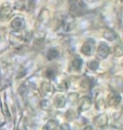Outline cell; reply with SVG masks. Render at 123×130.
Instances as JSON below:
<instances>
[{"instance_id": "cell-14", "label": "cell", "mask_w": 123, "mask_h": 130, "mask_svg": "<svg viewBox=\"0 0 123 130\" xmlns=\"http://www.w3.org/2000/svg\"><path fill=\"white\" fill-rule=\"evenodd\" d=\"M96 108L98 109V110H103L105 108V103L104 101H103V99H100L99 100L96 104Z\"/></svg>"}, {"instance_id": "cell-11", "label": "cell", "mask_w": 123, "mask_h": 130, "mask_svg": "<svg viewBox=\"0 0 123 130\" xmlns=\"http://www.w3.org/2000/svg\"><path fill=\"white\" fill-rule=\"evenodd\" d=\"M57 126V121L51 120L47 123V124L46 126V129L47 130H55Z\"/></svg>"}, {"instance_id": "cell-7", "label": "cell", "mask_w": 123, "mask_h": 130, "mask_svg": "<svg viewBox=\"0 0 123 130\" xmlns=\"http://www.w3.org/2000/svg\"><path fill=\"white\" fill-rule=\"evenodd\" d=\"M83 64V61L81 59V58H77L75 59L74 60L72 61L71 63V69L74 70H79L81 69V66Z\"/></svg>"}, {"instance_id": "cell-3", "label": "cell", "mask_w": 123, "mask_h": 130, "mask_svg": "<svg viewBox=\"0 0 123 130\" xmlns=\"http://www.w3.org/2000/svg\"><path fill=\"white\" fill-rule=\"evenodd\" d=\"M97 54L98 56L101 59H105L106 58L109 54V48L106 43H101L97 49Z\"/></svg>"}, {"instance_id": "cell-2", "label": "cell", "mask_w": 123, "mask_h": 130, "mask_svg": "<svg viewBox=\"0 0 123 130\" xmlns=\"http://www.w3.org/2000/svg\"><path fill=\"white\" fill-rule=\"evenodd\" d=\"M94 41L92 40H88L83 45L81 51L84 55L90 56L94 51Z\"/></svg>"}, {"instance_id": "cell-8", "label": "cell", "mask_w": 123, "mask_h": 130, "mask_svg": "<svg viewBox=\"0 0 123 130\" xmlns=\"http://www.w3.org/2000/svg\"><path fill=\"white\" fill-rule=\"evenodd\" d=\"M59 55V52L56 48H51L47 52V58L49 60L55 59Z\"/></svg>"}, {"instance_id": "cell-5", "label": "cell", "mask_w": 123, "mask_h": 130, "mask_svg": "<svg viewBox=\"0 0 123 130\" xmlns=\"http://www.w3.org/2000/svg\"><path fill=\"white\" fill-rule=\"evenodd\" d=\"M95 124L97 126H104L105 125L107 124V122H108V117L106 116V114L105 113H102V114H100L99 116H98L94 120Z\"/></svg>"}, {"instance_id": "cell-19", "label": "cell", "mask_w": 123, "mask_h": 130, "mask_svg": "<svg viewBox=\"0 0 123 130\" xmlns=\"http://www.w3.org/2000/svg\"><path fill=\"white\" fill-rule=\"evenodd\" d=\"M122 64V67H123V59L122 61V64Z\"/></svg>"}, {"instance_id": "cell-20", "label": "cell", "mask_w": 123, "mask_h": 130, "mask_svg": "<svg viewBox=\"0 0 123 130\" xmlns=\"http://www.w3.org/2000/svg\"><path fill=\"white\" fill-rule=\"evenodd\" d=\"M122 130H123V129H122Z\"/></svg>"}, {"instance_id": "cell-4", "label": "cell", "mask_w": 123, "mask_h": 130, "mask_svg": "<svg viewBox=\"0 0 123 130\" xmlns=\"http://www.w3.org/2000/svg\"><path fill=\"white\" fill-rule=\"evenodd\" d=\"M90 105H91V101L90 98L88 97H83L79 103V111H84L90 108Z\"/></svg>"}, {"instance_id": "cell-13", "label": "cell", "mask_w": 123, "mask_h": 130, "mask_svg": "<svg viewBox=\"0 0 123 130\" xmlns=\"http://www.w3.org/2000/svg\"><path fill=\"white\" fill-rule=\"evenodd\" d=\"M65 103V99L63 96H59L57 97V100H56V102L55 104L57 107H62L64 106V104Z\"/></svg>"}, {"instance_id": "cell-6", "label": "cell", "mask_w": 123, "mask_h": 130, "mask_svg": "<svg viewBox=\"0 0 123 130\" xmlns=\"http://www.w3.org/2000/svg\"><path fill=\"white\" fill-rule=\"evenodd\" d=\"M104 37L105 38H106L107 40H109L110 41H112L114 40H115V38H117V34L115 33V32L109 29V30H106L104 33Z\"/></svg>"}, {"instance_id": "cell-12", "label": "cell", "mask_w": 123, "mask_h": 130, "mask_svg": "<svg viewBox=\"0 0 123 130\" xmlns=\"http://www.w3.org/2000/svg\"><path fill=\"white\" fill-rule=\"evenodd\" d=\"M98 67H99V61H90L88 63V67L93 71L96 70Z\"/></svg>"}, {"instance_id": "cell-9", "label": "cell", "mask_w": 123, "mask_h": 130, "mask_svg": "<svg viewBox=\"0 0 123 130\" xmlns=\"http://www.w3.org/2000/svg\"><path fill=\"white\" fill-rule=\"evenodd\" d=\"M114 56H117V57H120L123 55V47L119 46V45H117L114 48L113 51Z\"/></svg>"}, {"instance_id": "cell-16", "label": "cell", "mask_w": 123, "mask_h": 130, "mask_svg": "<svg viewBox=\"0 0 123 130\" xmlns=\"http://www.w3.org/2000/svg\"><path fill=\"white\" fill-rule=\"evenodd\" d=\"M47 75L49 77H54L55 74H54V72L52 70H48L47 72Z\"/></svg>"}, {"instance_id": "cell-1", "label": "cell", "mask_w": 123, "mask_h": 130, "mask_svg": "<svg viewBox=\"0 0 123 130\" xmlns=\"http://www.w3.org/2000/svg\"><path fill=\"white\" fill-rule=\"evenodd\" d=\"M121 101V96L118 93L112 92L107 96V103L110 106H116Z\"/></svg>"}, {"instance_id": "cell-18", "label": "cell", "mask_w": 123, "mask_h": 130, "mask_svg": "<svg viewBox=\"0 0 123 130\" xmlns=\"http://www.w3.org/2000/svg\"><path fill=\"white\" fill-rule=\"evenodd\" d=\"M84 130H94V128H93L91 126H87Z\"/></svg>"}, {"instance_id": "cell-15", "label": "cell", "mask_w": 123, "mask_h": 130, "mask_svg": "<svg viewBox=\"0 0 123 130\" xmlns=\"http://www.w3.org/2000/svg\"><path fill=\"white\" fill-rule=\"evenodd\" d=\"M4 9L5 11H2L1 10L0 11V17H8V15L10 14V12H11V9L9 7H4Z\"/></svg>"}, {"instance_id": "cell-17", "label": "cell", "mask_w": 123, "mask_h": 130, "mask_svg": "<svg viewBox=\"0 0 123 130\" xmlns=\"http://www.w3.org/2000/svg\"><path fill=\"white\" fill-rule=\"evenodd\" d=\"M4 123V119H3V117L1 116V113H0V125L2 124H3Z\"/></svg>"}, {"instance_id": "cell-10", "label": "cell", "mask_w": 123, "mask_h": 130, "mask_svg": "<svg viewBox=\"0 0 123 130\" xmlns=\"http://www.w3.org/2000/svg\"><path fill=\"white\" fill-rule=\"evenodd\" d=\"M22 26H23V21L20 18L14 19V20L12 22V27L15 30L20 29Z\"/></svg>"}]
</instances>
